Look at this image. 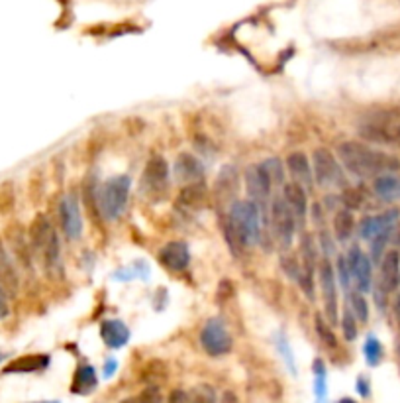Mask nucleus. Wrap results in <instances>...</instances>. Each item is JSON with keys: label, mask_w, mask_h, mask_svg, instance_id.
<instances>
[{"label": "nucleus", "mask_w": 400, "mask_h": 403, "mask_svg": "<svg viewBox=\"0 0 400 403\" xmlns=\"http://www.w3.org/2000/svg\"><path fill=\"white\" fill-rule=\"evenodd\" d=\"M337 156H339V161L344 164L345 169L355 177H361V179L379 177V175L400 169V161L394 156L373 150V148H369L367 144L361 142L339 144Z\"/></svg>", "instance_id": "nucleus-1"}, {"label": "nucleus", "mask_w": 400, "mask_h": 403, "mask_svg": "<svg viewBox=\"0 0 400 403\" xmlns=\"http://www.w3.org/2000/svg\"><path fill=\"white\" fill-rule=\"evenodd\" d=\"M227 242L234 254H240L243 248L255 244L261 238V209L255 201H235L230 207L227 221L224 224Z\"/></svg>", "instance_id": "nucleus-2"}, {"label": "nucleus", "mask_w": 400, "mask_h": 403, "mask_svg": "<svg viewBox=\"0 0 400 403\" xmlns=\"http://www.w3.org/2000/svg\"><path fill=\"white\" fill-rule=\"evenodd\" d=\"M130 189H132V179L128 175H116L102 183V187L96 193V205L104 221H114L120 217L130 197Z\"/></svg>", "instance_id": "nucleus-3"}, {"label": "nucleus", "mask_w": 400, "mask_h": 403, "mask_svg": "<svg viewBox=\"0 0 400 403\" xmlns=\"http://www.w3.org/2000/svg\"><path fill=\"white\" fill-rule=\"evenodd\" d=\"M359 134L376 144H400V111H375L361 122Z\"/></svg>", "instance_id": "nucleus-4"}, {"label": "nucleus", "mask_w": 400, "mask_h": 403, "mask_svg": "<svg viewBox=\"0 0 400 403\" xmlns=\"http://www.w3.org/2000/svg\"><path fill=\"white\" fill-rule=\"evenodd\" d=\"M269 222H271V232L277 244L281 246V250H287L292 244L294 230H297V221L294 214L290 213V209L284 203V199H275L269 207Z\"/></svg>", "instance_id": "nucleus-5"}, {"label": "nucleus", "mask_w": 400, "mask_h": 403, "mask_svg": "<svg viewBox=\"0 0 400 403\" xmlns=\"http://www.w3.org/2000/svg\"><path fill=\"white\" fill-rule=\"evenodd\" d=\"M312 174L314 181L320 187L332 189V187H342L344 185V171L337 164L336 156L326 148H318L312 154Z\"/></svg>", "instance_id": "nucleus-6"}, {"label": "nucleus", "mask_w": 400, "mask_h": 403, "mask_svg": "<svg viewBox=\"0 0 400 403\" xmlns=\"http://www.w3.org/2000/svg\"><path fill=\"white\" fill-rule=\"evenodd\" d=\"M200 344L206 354L218 358V356H226L227 352H232L234 340L230 337L226 324L220 319H210L200 331Z\"/></svg>", "instance_id": "nucleus-7"}, {"label": "nucleus", "mask_w": 400, "mask_h": 403, "mask_svg": "<svg viewBox=\"0 0 400 403\" xmlns=\"http://www.w3.org/2000/svg\"><path fill=\"white\" fill-rule=\"evenodd\" d=\"M245 189L250 195L251 201H255L261 209V205H265L269 197H271V191H273V179L265 169L263 164H255L245 169Z\"/></svg>", "instance_id": "nucleus-8"}, {"label": "nucleus", "mask_w": 400, "mask_h": 403, "mask_svg": "<svg viewBox=\"0 0 400 403\" xmlns=\"http://www.w3.org/2000/svg\"><path fill=\"white\" fill-rule=\"evenodd\" d=\"M318 279H320L322 299H324V313L328 317L329 324L337 323V279L334 266L328 260H324L318 268Z\"/></svg>", "instance_id": "nucleus-9"}, {"label": "nucleus", "mask_w": 400, "mask_h": 403, "mask_svg": "<svg viewBox=\"0 0 400 403\" xmlns=\"http://www.w3.org/2000/svg\"><path fill=\"white\" fill-rule=\"evenodd\" d=\"M141 183H143V191H148L151 197L163 195L169 183V164L165 161V158L161 156L149 158Z\"/></svg>", "instance_id": "nucleus-10"}, {"label": "nucleus", "mask_w": 400, "mask_h": 403, "mask_svg": "<svg viewBox=\"0 0 400 403\" xmlns=\"http://www.w3.org/2000/svg\"><path fill=\"white\" fill-rule=\"evenodd\" d=\"M347 268L352 274V282L361 293H367L371 289V279H373V269H371V260L369 256L361 252V248L353 246L349 254L345 256Z\"/></svg>", "instance_id": "nucleus-11"}, {"label": "nucleus", "mask_w": 400, "mask_h": 403, "mask_svg": "<svg viewBox=\"0 0 400 403\" xmlns=\"http://www.w3.org/2000/svg\"><path fill=\"white\" fill-rule=\"evenodd\" d=\"M59 219H61L63 232L71 240H78L81 232H83V217H81V209H78V201L75 193L61 199V203H59Z\"/></svg>", "instance_id": "nucleus-12"}, {"label": "nucleus", "mask_w": 400, "mask_h": 403, "mask_svg": "<svg viewBox=\"0 0 400 403\" xmlns=\"http://www.w3.org/2000/svg\"><path fill=\"white\" fill-rule=\"evenodd\" d=\"M237 189H240V175L235 171V167H222L214 183V201L220 207H232L235 203Z\"/></svg>", "instance_id": "nucleus-13"}, {"label": "nucleus", "mask_w": 400, "mask_h": 403, "mask_svg": "<svg viewBox=\"0 0 400 403\" xmlns=\"http://www.w3.org/2000/svg\"><path fill=\"white\" fill-rule=\"evenodd\" d=\"M399 217H400L399 209H391V211H386V213L375 214V217H367L365 221L361 222L359 227L361 238H365V240L371 242L373 238L381 237L384 232H394L396 222H399Z\"/></svg>", "instance_id": "nucleus-14"}, {"label": "nucleus", "mask_w": 400, "mask_h": 403, "mask_svg": "<svg viewBox=\"0 0 400 403\" xmlns=\"http://www.w3.org/2000/svg\"><path fill=\"white\" fill-rule=\"evenodd\" d=\"M159 264L169 272H185L190 264V252H188V246L185 242H169L161 248L159 252Z\"/></svg>", "instance_id": "nucleus-15"}, {"label": "nucleus", "mask_w": 400, "mask_h": 403, "mask_svg": "<svg viewBox=\"0 0 400 403\" xmlns=\"http://www.w3.org/2000/svg\"><path fill=\"white\" fill-rule=\"evenodd\" d=\"M282 199L290 209V213L294 214L297 224H304L306 213H308V197H306V189L300 183L290 181L282 187Z\"/></svg>", "instance_id": "nucleus-16"}, {"label": "nucleus", "mask_w": 400, "mask_h": 403, "mask_svg": "<svg viewBox=\"0 0 400 403\" xmlns=\"http://www.w3.org/2000/svg\"><path fill=\"white\" fill-rule=\"evenodd\" d=\"M400 284V254L391 250L381 260V277H379V292L391 293Z\"/></svg>", "instance_id": "nucleus-17"}, {"label": "nucleus", "mask_w": 400, "mask_h": 403, "mask_svg": "<svg viewBox=\"0 0 400 403\" xmlns=\"http://www.w3.org/2000/svg\"><path fill=\"white\" fill-rule=\"evenodd\" d=\"M204 167L200 164V159L193 156V154H179V158L175 161V177L177 181L187 185V183L200 181L202 179Z\"/></svg>", "instance_id": "nucleus-18"}, {"label": "nucleus", "mask_w": 400, "mask_h": 403, "mask_svg": "<svg viewBox=\"0 0 400 403\" xmlns=\"http://www.w3.org/2000/svg\"><path fill=\"white\" fill-rule=\"evenodd\" d=\"M0 289L6 293L8 297H14L20 289V277L16 272L14 262L8 256L2 242H0Z\"/></svg>", "instance_id": "nucleus-19"}, {"label": "nucleus", "mask_w": 400, "mask_h": 403, "mask_svg": "<svg viewBox=\"0 0 400 403\" xmlns=\"http://www.w3.org/2000/svg\"><path fill=\"white\" fill-rule=\"evenodd\" d=\"M287 169L292 175V181L300 183L302 187H308L314 183L312 166H310V159L306 158L304 151H292L287 158Z\"/></svg>", "instance_id": "nucleus-20"}, {"label": "nucleus", "mask_w": 400, "mask_h": 403, "mask_svg": "<svg viewBox=\"0 0 400 403\" xmlns=\"http://www.w3.org/2000/svg\"><path fill=\"white\" fill-rule=\"evenodd\" d=\"M101 337L110 348H122L130 340V329L120 319H108L101 324Z\"/></svg>", "instance_id": "nucleus-21"}, {"label": "nucleus", "mask_w": 400, "mask_h": 403, "mask_svg": "<svg viewBox=\"0 0 400 403\" xmlns=\"http://www.w3.org/2000/svg\"><path fill=\"white\" fill-rule=\"evenodd\" d=\"M180 207L185 209H190V211H196V209H202L208 201V189L202 181H193L187 183L183 189H180L179 197H177Z\"/></svg>", "instance_id": "nucleus-22"}, {"label": "nucleus", "mask_w": 400, "mask_h": 403, "mask_svg": "<svg viewBox=\"0 0 400 403\" xmlns=\"http://www.w3.org/2000/svg\"><path fill=\"white\" fill-rule=\"evenodd\" d=\"M47 366H49V356L47 354H28L12 360L2 370V374H31V372L46 370Z\"/></svg>", "instance_id": "nucleus-23"}, {"label": "nucleus", "mask_w": 400, "mask_h": 403, "mask_svg": "<svg viewBox=\"0 0 400 403\" xmlns=\"http://www.w3.org/2000/svg\"><path fill=\"white\" fill-rule=\"evenodd\" d=\"M8 234V244L12 248V252H14L16 260L20 262L22 266L26 268H30V240L28 237L24 234L22 227H18V224H12V227H8L6 230Z\"/></svg>", "instance_id": "nucleus-24"}, {"label": "nucleus", "mask_w": 400, "mask_h": 403, "mask_svg": "<svg viewBox=\"0 0 400 403\" xmlns=\"http://www.w3.org/2000/svg\"><path fill=\"white\" fill-rule=\"evenodd\" d=\"M98 386V378H96V372L93 366H81L75 372V378L71 384V392L78 395H86L93 392L94 387Z\"/></svg>", "instance_id": "nucleus-25"}, {"label": "nucleus", "mask_w": 400, "mask_h": 403, "mask_svg": "<svg viewBox=\"0 0 400 403\" xmlns=\"http://www.w3.org/2000/svg\"><path fill=\"white\" fill-rule=\"evenodd\" d=\"M375 193L383 201H399L400 199V179L394 175L383 174L375 177Z\"/></svg>", "instance_id": "nucleus-26"}, {"label": "nucleus", "mask_w": 400, "mask_h": 403, "mask_svg": "<svg viewBox=\"0 0 400 403\" xmlns=\"http://www.w3.org/2000/svg\"><path fill=\"white\" fill-rule=\"evenodd\" d=\"M353 230H355V219L349 209L344 211H337L334 217V234L339 242H347L353 237Z\"/></svg>", "instance_id": "nucleus-27"}, {"label": "nucleus", "mask_w": 400, "mask_h": 403, "mask_svg": "<svg viewBox=\"0 0 400 403\" xmlns=\"http://www.w3.org/2000/svg\"><path fill=\"white\" fill-rule=\"evenodd\" d=\"M347 309L352 311L353 317H355L357 321H361V323H365L369 319V305L361 292L349 293V297H347Z\"/></svg>", "instance_id": "nucleus-28"}, {"label": "nucleus", "mask_w": 400, "mask_h": 403, "mask_svg": "<svg viewBox=\"0 0 400 403\" xmlns=\"http://www.w3.org/2000/svg\"><path fill=\"white\" fill-rule=\"evenodd\" d=\"M14 203H16L14 183L4 181L2 185H0V214L12 213Z\"/></svg>", "instance_id": "nucleus-29"}, {"label": "nucleus", "mask_w": 400, "mask_h": 403, "mask_svg": "<svg viewBox=\"0 0 400 403\" xmlns=\"http://www.w3.org/2000/svg\"><path fill=\"white\" fill-rule=\"evenodd\" d=\"M363 352H365V358H367L369 366H376V364L381 362V358H383V347H381L379 339L373 337V334L367 337V340H365Z\"/></svg>", "instance_id": "nucleus-30"}, {"label": "nucleus", "mask_w": 400, "mask_h": 403, "mask_svg": "<svg viewBox=\"0 0 400 403\" xmlns=\"http://www.w3.org/2000/svg\"><path fill=\"white\" fill-rule=\"evenodd\" d=\"M190 394V403H218V397H216V389L208 384H200L196 386Z\"/></svg>", "instance_id": "nucleus-31"}, {"label": "nucleus", "mask_w": 400, "mask_h": 403, "mask_svg": "<svg viewBox=\"0 0 400 403\" xmlns=\"http://www.w3.org/2000/svg\"><path fill=\"white\" fill-rule=\"evenodd\" d=\"M314 370H316V397H318V403H322L326 399V394H328V387H326V368L320 360H316L314 364Z\"/></svg>", "instance_id": "nucleus-32"}, {"label": "nucleus", "mask_w": 400, "mask_h": 403, "mask_svg": "<svg viewBox=\"0 0 400 403\" xmlns=\"http://www.w3.org/2000/svg\"><path fill=\"white\" fill-rule=\"evenodd\" d=\"M342 331H344L345 339L355 340L357 339V319L353 317L349 309H345L344 317H342Z\"/></svg>", "instance_id": "nucleus-33"}, {"label": "nucleus", "mask_w": 400, "mask_h": 403, "mask_svg": "<svg viewBox=\"0 0 400 403\" xmlns=\"http://www.w3.org/2000/svg\"><path fill=\"white\" fill-rule=\"evenodd\" d=\"M336 279L342 284V287L344 289H347L349 287V284H352V274H349V268H347V262H345V256H337L336 260Z\"/></svg>", "instance_id": "nucleus-34"}, {"label": "nucleus", "mask_w": 400, "mask_h": 403, "mask_svg": "<svg viewBox=\"0 0 400 403\" xmlns=\"http://www.w3.org/2000/svg\"><path fill=\"white\" fill-rule=\"evenodd\" d=\"M135 403H163V395H161V389L157 386H148L140 395Z\"/></svg>", "instance_id": "nucleus-35"}, {"label": "nucleus", "mask_w": 400, "mask_h": 403, "mask_svg": "<svg viewBox=\"0 0 400 403\" xmlns=\"http://www.w3.org/2000/svg\"><path fill=\"white\" fill-rule=\"evenodd\" d=\"M316 331L320 334V339L328 344V347H336V337H334V332L329 329V324L324 323V319L320 315L316 317Z\"/></svg>", "instance_id": "nucleus-36"}, {"label": "nucleus", "mask_w": 400, "mask_h": 403, "mask_svg": "<svg viewBox=\"0 0 400 403\" xmlns=\"http://www.w3.org/2000/svg\"><path fill=\"white\" fill-rule=\"evenodd\" d=\"M263 166H265V169L271 175L273 183L282 181V166L279 159H267V161H263Z\"/></svg>", "instance_id": "nucleus-37"}, {"label": "nucleus", "mask_w": 400, "mask_h": 403, "mask_svg": "<svg viewBox=\"0 0 400 403\" xmlns=\"http://www.w3.org/2000/svg\"><path fill=\"white\" fill-rule=\"evenodd\" d=\"M361 193L357 189H345L344 191V205L352 211V209H359L361 207Z\"/></svg>", "instance_id": "nucleus-38"}, {"label": "nucleus", "mask_w": 400, "mask_h": 403, "mask_svg": "<svg viewBox=\"0 0 400 403\" xmlns=\"http://www.w3.org/2000/svg\"><path fill=\"white\" fill-rule=\"evenodd\" d=\"M167 403H190V394L185 389H173Z\"/></svg>", "instance_id": "nucleus-39"}, {"label": "nucleus", "mask_w": 400, "mask_h": 403, "mask_svg": "<svg viewBox=\"0 0 400 403\" xmlns=\"http://www.w3.org/2000/svg\"><path fill=\"white\" fill-rule=\"evenodd\" d=\"M8 313H10V307H8V295L0 289V321L6 319Z\"/></svg>", "instance_id": "nucleus-40"}, {"label": "nucleus", "mask_w": 400, "mask_h": 403, "mask_svg": "<svg viewBox=\"0 0 400 403\" xmlns=\"http://www.w3.org/2000/svg\"><path fill=\"white\" fill-rule=\"evenodd\" d=\"M116 368H118L116 360H114V358H108L106 364H104V378H112L114 372H116Z\"/></svg>", "instance_id": "nucleus-41"}, {"label": "nucleus", "mask_w": 400, "mask_h": 403, "mask_svg": "<svg viewBox=\"0 0 400 403\" xmlns=\"http://www.w3.org/2000/svg\"><path fill=\"white\" fill-rule=\"evenodd\" d=\"M355 387H357V392H359L363 397H369V382H367V378H363L361 376L359 379H357V384H355Z\"/></svg>", "instance_id": "nucleus-42"}, {"label": "nucleus", "mask_w": 400, "mask_h": 403, "mask_svg": "<svg viewBox=\"0 0 400 403\" xmlns=\"http://www.w3.org/2000/svg\"><path fill=\"white\" fill-rule=\"evenodd\" d=\"M279 348H281V352H282V354H284V360H287V362H289L290 370H294V368H292V358H290L289 347H287V340H284V339L279 340Z\"/></svg>", "instance_id": "nucleus-43"}, {"label": "nucleus", "mask_w": 400, "mask_h": 403, "mask_svg": "<svg viewBox=\"0 0 400 403\" xmlns=\"http://www.w3.org/2000/svg\"><path fill=\"white\" fill-rule=\"evenodd\" d=\"M220 403H240L237 402V395L234 392H226V394L222 395V402Z\"/></svg>", "instance_id": "nucleus-44"}, {"label": "nucleus", "mask_w": 400, "mask_h": 403, "mask_svg": "<svg viewBox=\"0 0 400 403\" xmlns=\"http://www.w3.org/2000/svg\"><path fill=\"white\" fill-rule=\"evenodd\" d=\"M394 313H396V319L400 321V293L399 297H396V301H394Z\"/></svg>", "instance_id": "nucleus-45"}, {"label": "nucleus", "mask_w": 400, "mask_h": 403, "mask_svg": "<svg viewBox=\"0 0 400 403\" xmlns=\"http://www.w3.org/2000/svg\"><path fill=\"white\" fill-rule=\"evenodd\" d=\"M394 242H396V246H400V229L394 232Z\"/></svg>", "instance_id": "nucleus-46"}, {"label": "nucleus", "mask_w": 400, "mask_h": 403, "mask_svg": "<svg viewBox=\"0 0 400 403\" xmlns=\"http://www.w3.org/2000/svg\"><path fill=\"white\" fill-rule=\"evenodd\" d=\"M6 352H2V350H0V362H4V360H6Z\"/></svg>", "instance_id": "nucleus-47"}, {"label": "nucleus", "mask_w": 400, "mask_h": 403, "mask_svg": "<svg viewBox=\"0 0 400 403\" xmlns=\"http://www.w3.org/2000/svg\"><path fill=\"white\" fill-rule=\"evenodd\" d=\"M337 403H355V402H353V399H347V397H345V399H342V402H337Z\"/></svg>", "instance_id": "nucleus-48"}, {"label": "nucleus", "mask_w": 400, "mask_h": 403, "mask_svg": "<svg viewBox=\"0 0 400 403\" xmlns=\"http://www.w3.org/2000/svg\"><path fill=\"white\" fill-rule=\"evenodd\" d=\"M122 403H135L133 399H125V402H122Z\"/></svg>", "instance_id": "nucleus-49"}, {"label": "nucleus", "mask_w": 400, "mask_h": 403, "mask_svg": "<svg viewBox=\"0 0 400 403\" xmlns=\"http://www.w3.org/2000/svg\"><path fill=\"white\" fill-rule=\"evenodd\" d=\"M399 354H400V342H399Z\"/></svg>", "instance_id": "nucleus-50"}]
</instances>
